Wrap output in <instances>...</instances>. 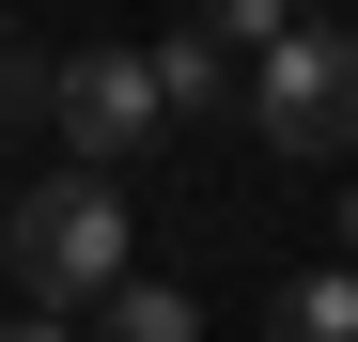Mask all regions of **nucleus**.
<instances>
[{
    "label": "nucleus",
    "instance_id": "20e7f679",
    "mask_svg": "<svg viewBox=\"0 0 358 342\" xmlns=\"http://www.w3.org/2000/svg\"><path fill=\"white\" fill-rule=\"evenodd\" d=\"M141 63H156V109H171V125H203V109L234 94V47H218V31H156Z\"/></svg>",
    "mask_w": 358,
    "mask_h": 342
},
{
    "label": "nucleus",
    "instance_id": "0eeeda50",
    "mask_svg": "<svg viewBox=\"0 0 358 342\" xmlns=\"http://www.w3.org/2000/svg\"><path fill=\"white\" fill-rule=\"evenodd\" d=\"M203 31H218V47H250V63H265V47L296 31V0H203Z\"/></svg>",
    "mask_w": 358,
    "mask_h": 342
},
{
    "label": "nucleus",
    "instance_id": "f03ea898",
    "mask_svg": "<svg viewBox=\"0 0 358 342\" xmlns=\"http://www.w3.org/2000/svg\"><path fill=\"white\" fill-rule=\"evenodd\" d=\"M250 125L280 156H358V31L343 16H296L265 63H250Z\"/></svg>",
    "mask_w": 358,
    "mask_h": 342
},
{
    "label": "nucleus",
    "instance_id": "423d86ee",
    "mask_svg": "<svg viewBox=\"0 0 358 342\" xmlns=\"http://www.w3.org/2000/svg\"><path fill=\"white\" fill-rule=\"evenodd\" d=\"M94 327H109V342H203V311L171 296V280H141V265H125V296H109Z\"/></svg>",
    "mask_w": 358,
    "mask_h": 342
},
{
    "label": "nucleus",
    "instance_id": "1a4fd4ad",
    "mask_svg": "<svg viewBox=\"0 0 358 342\" xmlns=\"http://www.w3.org/2000/svg\"><path fill=\"white\" fill-rule=\"evenodd\" d=\"M0 342H63V327H47V311H31V327H0Z\"/></svg>",
    "mask_w": 358,
    "mask_h": 342
},
{
    "label": "nucleus",
    "instance_id": "9b49d317",
    "mask_svg": "<svg viewBox=\"0 0 358 342\" xmlns=\"http://www.w3.org/2000/svg\"><path fill=\"white\" fill-rule=\"evenodd\" d=\"M296 16H343V0H296Z\"/></svg>",
    "mask_w": 358,
    "mask_h": 342
},
{
    "label": "nucleus",
    "instance_id": "6e6552de",
    "mask_svg": "<svg viewBox=\"0 0 358 342\" xmlns=\"http://www.w3.org/2000/svg\"><path fill=\"white\" fill-rule=\"evenodd\" d=\"M47 78H63V63H31V47L0 31V125H31V109H47Z\"/></svg>",
    "mask_w": 358,
    "mask_h": 342
},
{
    "label": "nucleus",
    "instance_id": "f257e3e1",
    "mask_svg": "<svg viewBox=\"0 0 358 342\" xmlns=\"http://www.w3.org/2000/svg\"><path fill=\"white\" fill-rule=\"evenodd\" d=\"M16 280H31V311H63V296H125V187L109 171H31L16 187Z\"/></svg>",
    "mask_w": 358,
    "mask_h": 342
},
{
    "label": "nucleus",
    "instance_id": "7ed1b4c3",
    "mask_svg": "<svg viewBox=\"0 0 358 342\" xmlns=\"http://www.w3.org/2000/svg\"><path fill=\"white\" fill-rule=\"evenodd\" d=\"M47 125H63L78 171H125V156L171 125V109H156V63H141V47H78V63L47 78Z\"/></svg>",
    "mask_w": 358,
    "mask_h": 342
},
{
    "label": "nucleus",
    "instance_id": "f8f14e48",
    "mask_svg": "<svg viewBox=\"0 0 358 342\" xmlns=\"http://www.w3.org/2000/svg\"><path fill=\"white\" fill-rule=\"evenodd\" d=\"M0 31H16V16H0Z\"/></svg>",
    "mask_w": 358,
    "mask_h": 342
},
{
    "label": "nucleus",
    "instance_id": "9d476101",
    "mask_svg": "<svg viewBox=\"0 0 358 342\" xmlns=\"http://www.w3.org/2000/svg\"><path fill=\"white\" fill-rule=\"evenodd\" d=\"M343 265H358V187H343Z\"/></svg>",
    "mask_w": 358,
    "mask_h": 342
},
{
    "label": "nucleus",
    "instance_id": "39448f33",
    "mask_svg": "<svg viewBox=\"0 0 358 342\" xmlns=\"http://www.w3.org/2000/svg\"><path fill=\"white\" fill-rule=\"evenodd\" d=\"M265 342H358V265H312L265 296Z\"/></svg>",
    "mask_w": 358,
    "mask_h": 342
}]
</instances>
